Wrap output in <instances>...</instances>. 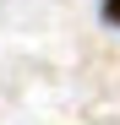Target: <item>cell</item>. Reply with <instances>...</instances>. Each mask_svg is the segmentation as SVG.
Instances as JSON below:
<instances>
[{
	"label": "cell",
	"mask_w": 120,
	"mask_h": 125,
	"mask_svg": "<svg viewBox=\"0 0 120 125\" xmlns=\"http://www.w3.org/2000/svg\"><path fill=\"white\" fill-rule=\"evenodd\" d=\"M98 16H104L109 27H120V0H104V6H98Z\"/></svg>",
	"instance_id": "obj_1"
}]
</instances>
